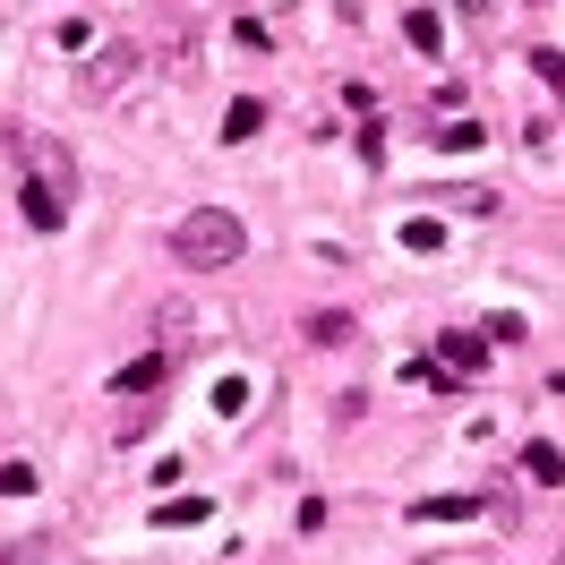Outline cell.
I'll return each instance as SVG.
<instances>
[{"instance_id":"6da1fadb","label":"cell","mask_w":565,"mask_h":565,"mask_svg":"<svg viewBox=\"0 0 565 565\" xmlns=\"http://www.w3.org/2000/svg\"><path fill=\"white\" fill-rule=\"evenodd\" d=\"M241 248H248V232H241V214H232V206H198V214H180V223H172V257L189 266V275L241 266Z\"/></svg>"},{"instance_id":"7a4b0ae2","label":"cell","mask_w":565,"mask_h":565,"mask_svg":"<svg viewBox=\"0 0 565 565\" xmlns=\"http://www.w3.org/2000/svg\"><path fill=\"white\" fill-rule=\"evenodd\" d=\"M9 146H18V163H26V180H35V189H52L61 206L77 198V163L61 154V146H43L35 129H9Z\"/></svg>"},{"instance_id":"3957f363","label":"cell","mask_w":565,"mask_h":565,"mask_svg":"<svg viewBox=\"0 0 565 565\" xmlns=\"http://www.w3.org/2000/svg\"><path fill=\"white\" fill-rule=\"evenodd\" d=\"M138 70H146V52H138V43H104V52H95V61L77 70V95H86V104H111V95H120V86H129Z\"/></svg>"},{"instance_id":"277c9868","label":"cell","mask_w":565,"mask_h":565,"mask_svg":"<svg viewBox=\"0 0 565 565\" xmlns=\"http://www.w3.org/2000/svg\"><path fill=\"white\" fill-rule=\"evenodd\" d=\"M163 369H172V352L154 343V352H146V360H129V369L111 377V394H154V386H163Z\"/></svg>"},{"instance_id":"5b68a950","label":"cell","mask_w":565,"mask_h":565,"mask_svg":"<svg viewBox=\"0 0 565 565\" xmlns=\"http://www.w3.org/2000/svg\"><path fill=\"white\" fill-rule=\"evenodd\" d=\"M480 514V497H420L412 505V523H471Z\"/></svg>"},{"instance_id":"8992f818","label":"cell","mask_w":565,"mask_h":565,"mask_svg":"<svg viewBox=\"0 0 565 565\" xmlns=\"http://www.w3.org/2000/svg\"><path fill=\"white\" fill-rule=\"evenodd\" d=\"M523 480L557 489V480H565V455H557V446H523Z\"/></svg>"},{"instance_id":"52a82bcc","label":"cell","mask_w":565,"mask_h":565,"mask_svg":"<svg viewBox=\"0 0 565 565\" xmlns=\"http://www.w3.org/2000/svg\"><path fill=\"white\" fill-rule=\"evenodd\" d=\"M154 523H163V531H189V523H206V497H163V505H154Z\"/></svg>"},{"instance_id":"ba28073f","label":"cell","mask_w":565,"mask_h":565,"mask_svg":"<svg viewBox=\"0 0 565 565\" xmlns=\"http://www.w3.org/2000/svg\"><path fill=\"white\" fill-rule=\"evenodd\" d=\"M257 129H266V104H232V111H223V146L257 138Z\"/></svg>"},{"instance_id":"9c48e42d","label":"cell","mask_w":565,"mask_h":565,"mask_svg":"<svg viewBox=\"0 0 565 565\" xmlns=\"http://www.w3.org/2000/svg\"><path fill=\"white\" fill-rule=\"evenodd\" d=\"M309 343H326V352H334V343H352V318H334V309H318V318H309Z\"/></svg>"},{"instance_id":"30bf717a","label":"cell","mask_w":565,"mask_h":565,"mask_svg":"<svg viewBox=\"0 0 565 565\" xmlns=\"http://www.w3.org/2000/svg\"><path fill=\"white\" fill-rule=\"evenodd\" d=\"M43 480H35V462H0V497H35Z\"/></svg>"},{"instance_id":"8fae6325","label":"cell","mask_w":565,"mask_h":565,"mask_svg":"<svg viewBox=\"0 0 565 565\" xmlns=\"http://www.w3.org/2000/svg\"><path fill=\"white\" fill-rule=\"evenodd\" d=\"M437 146H446V154H471V146H480V120H446V129H437Z\"/></svg>"},{"instance_id":"7c38bea8","label":"cell","mask_w":565,"mask_h":565,"mask_svg":"<svg viewBox=\"0 0 565 565\" xmlns=\"http://www.w3.org/2000/svg\"><path fill=\"white\" fill-rule=\"evenodd\" d=\"M480 360H489V352H480V334H446V369H480Z\"/></svg>"},{"instance_id":"4fadbf2b","label":"cell","mask_w":565,"mask_h":565,"mask_svg":"<svg viewBox=\"0 0 565 565\" xmlns=\"http://www.w3.org/2000/svg\"><path fill=\"white\" fill-rule=\"evenodd\" d=\"M437 206H455V214H497L489 189H455V198H437Z\"/></svg>"},{"instance_id":"5bb4252c","label":"cell","mask_w":565,"mask_h":565,"mask_svg":"<svg viewBox=\"0 0 565 565\" xmlns=\"http://www.w3.org/2000/svg\"><path fill=\"white\" fill-rule=\"evenodd\" d=\"M531 70H540V77H548V86L565 95V52H531Z\"/></svg>"},{"instance_id":"9a60e30c","label":"cell","mask_w":565,"mask_h":565,"mask_svg":"<svg viewBox=\"0 0 565 565\" xmlns=\"http://www.w3.org/2000/svg\"><path fill=\"white\" fill-rule=\"evenodd\" d=\"M462 9H471V18H480V9H497V0H462Z\"/></svg>"}]
</instances>
